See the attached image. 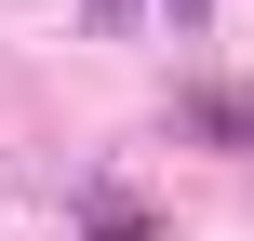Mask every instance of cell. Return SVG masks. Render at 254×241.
<instances>
[{"label":"cell","instance_id":"cell-3","mask_svg":"<svg viewBox=\"0 0 254 241\" xmlns=\"http://www.w3.org/2000/svg\"><path fill=\"white\" fill-rule=\"evenodd\" d=\"M80 13H94V27H134V0H80Z\"/></svg>","mask_w":254,"mask_h":241},{"label":"cell","instance_id":"cell-2","mask_svg":"<svg viewBox=\"0 0 254 241\" xmlns=\"http://www.w3.org/2000/svg\"><path fill=\"white\" fill-rule=\"evenodd\" d=\"M201 13H214V0H161V27H174V40H201Z\"/></svg>","mask_w":254,"mask_h":241},{"label":"cell","instance_id":"cell-1","mask_svg":"<svg viewBox=\"0 0 254 241\" xmlns=\"http://www.w3.org/2000/svg\"><path fill=\"white\" fill-rule=\"evenodd\" d=\"M80 241H147V215H134V201H94V215H80Z\"/></svg>","mask_w":254,"mask_h":241}]
</instances>
